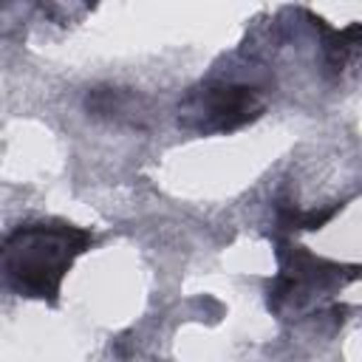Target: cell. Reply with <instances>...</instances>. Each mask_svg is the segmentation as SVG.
Listing matches in <instances>:
<instances>
[{"label": "cell", "mask_w": 362, "mask_h": 362, "mask_svg": "<svg viewBox=\"0 0 362 362\" xmlns=\"http://www.w3.org/2000/svg\"><path fill=\"white\" fill-rule=\"evenodd\" d=\"M260 110H263V102L255 93V88L209 85L187 99V105L181 110L184 113L181 122L201 133H221V130H235V127L257 119Z\"/></svg>", "instance_id": "2"}, {"label": "cell", "mask_w": 362, "mask_h": 362, "mask_svg": "<svg viewBox=\"0 0 362 362\" xmlns=\"http://www.w3.org/2000/svg\"><path fill=\"white\" fill-rule=\"evenodd\" d=\"M90 235L76 226H25L0 243V274L28 297L54 300L59 283Z\"/></svg>", "instance_id": "1"}]
</instances>
